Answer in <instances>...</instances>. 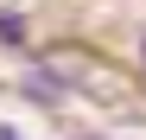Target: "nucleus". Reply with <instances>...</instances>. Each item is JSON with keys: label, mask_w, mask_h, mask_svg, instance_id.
Listing matches in <instances>:
<instances>
[{"label": "nucleus", "mask_w": 146, "mask_h": 140, "mask_svg": "<svg viewBox=\"0 0 146 140\" xmlns=\"http://www.w3.org/2000/svg\"><path fill=\"white\" fill-rule=\"evenodd\" d=\"M0 140H26V134H19V127H0Z\"/></svg>", "instance_id": "f257e3e1"}, {"label": "nucleus", "mask_w": 146, "mask_h": 140, "mask_svg": "<svg viewBox=\"0 0 146 140\" xmlns=\"http://www.w3.org/2000/svg\"><path fill=\"white\" fill-rule=\"evenodd\" d=\"M140 57H146V45H140Z\"/></svg>", "instance_id": "f03ea898"}]
</instances>
